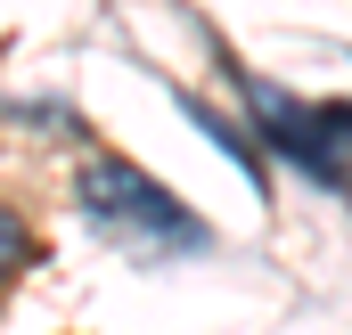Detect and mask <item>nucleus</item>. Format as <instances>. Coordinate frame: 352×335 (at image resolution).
Instances as JSON below:
<instances>
[{
	"label": "nucleus",
	"instance_id": "obj_1",
	"mask_svg": "<svg viewBox=\"0 0 352 335\" xmlns=\"http://www.w3.org/2000/svg\"><path fill=\"white\" fill-rule=\"evenodd\" d=\"M74 196H82L90 229H98V238H115V246H131V253H197V246H205V221L180 205L173 188H156L148 172L115 164V156L82 164Z\"/></svg>",
	"mask_w": 352,
	"mask_h": 335
},
{
	"label": "nucleus",
	"instance_id": "obj_2",
	"mask_svg": "<svg viewBox=\"0 0 352 335\" xmlns=\"http://www.w3.org/2000/svg\"><path fill=\"white\" fill-rule=\"evenodd\" d=\"M254 115L270 123V148L303 164L320 188H352V106H295L287 90L254 82Z\"/></svg>",
	"mask_w": 352,
	"mask_h": 335
},
{
	"label": "nucleus",
	"instance_id": "obj_3",
	"mask_svg": "<svg viewBox=\"0 0 352 335\" xmlns=\"http://www.w3.org/2000/svg\"><path fill=\"white\" fill-rule=\"evenodd\" d=\"M180 115H188V123H197V131H205V139H213V148H221V156H230V164L246 172V180H254V188H263V156H254V148H246V131H230V123H221V115H213V106H205V98H180Z\"/></svg>",
	"mask_w": 352,
	"mask_h": 335
},
{
	"label": "nucleus",
	"instance_id": "obj_4",
	"mask_svg": "<svg viewBox=\"0 0 352 335\" xmlns=\"http://www.w3.org/2000/svg\"><path fill=\"white\" fill-rule=\"evenodd\" d=\"M25 262H33V229H25V221H16V213L0 205V286H8V278H16Z\"/></svg>",
	"mask_w": 352,
	"mask_h": 335
}]
</instances>
